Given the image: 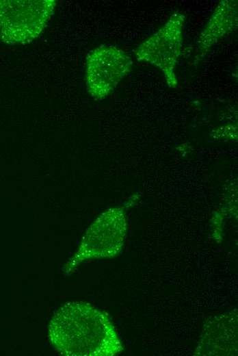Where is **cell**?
Listing matches in <instances>:
<instances>
[{
  "label": "cell",
  "mask_w": 238,
  "mask_h": 356,
  "mask_svg": "<svg viewBox=\"0 0 238 356\" xmlns=\"http://www.w3.org/2000/svg\"><path fill=\"white\" fill-rule=\"evenodd\" d=\"M132 67L130 56L115 46L101 45L94 49L85 60V81L89 94L96 100L106 98Z\"/></svg>",
  "instance_id": "obj_5"
},
{
  "label": "cell",
  "mask_w": 238,
  "mask_h": 356,
  "mask_svg": "<svg viewBox=\"0 0 238 356\" xmlns=\"http://www.w3.org/2000/svg\"><path fill=\"white\" fill-rule=\"evenodd\" d=\"M237 26V1L222 0L219 2L198 40L197 58L206 55L211 48Z\"/></svg>",
  "instance_id": "obj_7"
},
{
  "label": "cell",
  "mask_w": 238,
  "mask_h": 356,
  "mask_svg": "<svg viewBox=\"0 0 238 356\" xmlns=\"http://www.w3.org/2000/svg\"><path fill=\"white\" fill-rule=\"evenodd\" d=\"M237 316L235 311L215 316L205 325L195 355H237Z\"/></svg>",
  "instance_id": "obj_6"
},
{
  "label": "cell",
  "mask_w": 238,
  "mask_h": 356,
  "mask_svg": "<svg viewBox=\"0 0 238 356\" xmlns=\"http://www.w3.org/2000/svg\"><path fill=\"white\" fill-rule=\"evenodd\" d=\"M185 21L184 14L175 12L164 25L133 51L138 62L159 68L171 88L178 85L176 66L181 53Z\"/></svg>",
  "instance_id": "obj_4"
},
{
  "label": "cell",
  "mask_w": 238,
  "mask_h": 356,
  "mask_svg": "<svg viewBox=\"0 0 238 356\" xmlns=\"http://www.w3.org/2000/svg\"><path fill=\"white\" fill-rule=\"evenodd\" d=\"M127 223L122 207L109 208L88 227L76 251L66 261L62 274L71 275L83 263L101 258H113L122 251Z\"/></svg>",
  "instance_id": "obj_2"
},
{
  "label": "cell",
  "mask_w": 238,
  "mask_h": 356,
  "mask_svg": "<svg viewBox=\"0 0 238 356\" xmlns=\"http://www.w3.org/2000/svg\"><path fill=\"white\" fill-rule=\"evenodd\" d=\"M55 0H0V39L10 45L25 44L46 28Z\"/></svg>",
  "instance_id": "obj_3"
},
{
  "label": "cell",
  "mask_w": 238,
  "mask_h": 356,
  "mask_svg": "<svg viewBox=\"0 0 238 356\" xmlns=\"http://www.w3.org/2000/svg\"><path fill=\"white\" fill-rule=\"evenodd\" d=\"M48 338L66 356H112L123 346L107 315L90 303L68 302L53 315Z\"/></svg>",
  "instance_id": "obj_1"
}]
</instances>
